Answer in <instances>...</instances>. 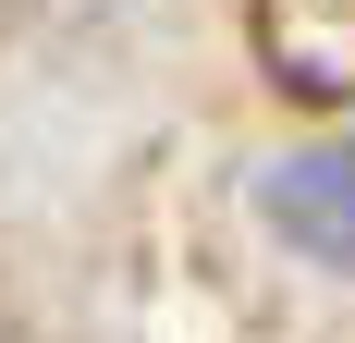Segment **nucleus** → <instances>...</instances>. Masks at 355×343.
Returning a JSON list of instances; mask_svg holds the SVG:
<instances>
[{"mask_svg":"<svg viewBox=\"0 0 355 343\" xmlns=\"http://www.w3.org/2000/svg\"><path fill=\"white\" fill-rule=\"evenodd\" d=\"M257 208H270V233H282L294 258L355 270V135H331V147H306V160H282L270 184H257Z\"/></svg>","mask_w":355,"mask_h":343,"instance_id":"1","label":"nucleus"}]
</instances>
